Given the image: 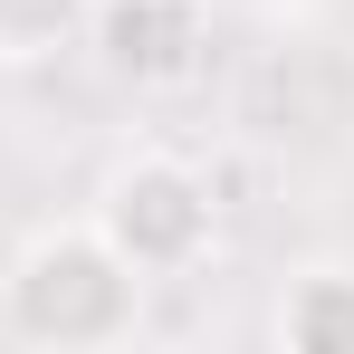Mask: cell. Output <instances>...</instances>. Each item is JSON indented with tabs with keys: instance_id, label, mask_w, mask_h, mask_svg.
<instances>
[{
	"instance_id": "obj_1",
	"label": "cell",
	"mask_w": 354,
	"mask_h": 354,
	"mask_svg": "<svg viewBox=\"0 0 354 354\" xmlns=\"http://www.w3.org/2000/svg\"><path fill=\"white\" fill-rule=\"evenodd\" d=\"M144 268L96 221H39L0 268V326L29 354H106L144 326Z\"/></svg>"
},
{
	"instance_id": "obj_2",
	"label": "cell",
	"mask_w": 354,
	"mask_h": 354,
	"mask_svg": "<svg viewBox=\"0 0 354 354\" xmlns=\"http://www.w3.org/2000/svg\"><path fill=\"white\" fill-rule=\"evenodd\" d=\"M86 221L115 239L144 278H192L211 259V239H221V201H211V182L182 153H124Z\"/></svg>"
},
{
	"instance_id": "obj_3",
	"label": "cell",
	"mask_w": 354,
	"mask_h": 354,
	"mask_svg": "<svg viewBox=\"0 0 354 354\" xmlns=\"http://www.w3.org/2000/svg\"><path fill=\"white\" fill-rule=\"evenodd\" d=\"M77 39L115 86H182L211 48V0H86Z\"/></svg>"
},
{
	"instance_id": "obj_4",
	"label": "cell",
	"mask_w": 354,
	"mask_h": 354,
	"mask_svg": "<svg viewBox=\"0 0 354 354\" xmlns=\"http://www.w3.org/2000/svg\"><path fill=\"white\" fill-rule=\"evenodd\" d=\"M278 345L288 354H354V268L345 259H316L297 268L278 297Z\"/></svg>"
},
{
	"instance_id": "obj_5",
	"label": "cell",
	"mask_w": 354,
	"mask_h": 354,
	"mask_svg": "<svg viewBox=\"0 0 354 354\" xmlns=\"http://www.w3.org/2000/svg\"><path fill=\"white\" fill-rule=\"evenodd\" d=\"M86 29V0H0V67H39Z\"/></svg>"
}]
</instances>
